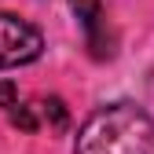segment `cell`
Instances as JSON below:
<instances>
[{
  "mask_svg": "<svg viewBox=\"0 0 154 154\" xmlns=\"http://www.w3.org/2000/svg\"><path fill=\"white\" fill-rule=\"evenodd\" d=\"M73 154H154V118L140 103H106L77 128Z\"/></svg>",
  "mask_w": 154,
  "mask_h": 154,
  "instance_id": "obj_1",
  "label": "cell"
},
{
  "mask_svg": "<svg viewBox=\"0 0 154 154\" xmlns=\"http://www.w3.org/2000/svg\"><path fill=\"white\" fill-rule=\"evenodd\" d=\"M41 51H44L41 29L11 11H0V70L26 66L33 59H41Z\"/></svg>",
  "mask_w": 154,
  "mask_h": 154,
  "instance_id": "obj_2",
  "label": "cell"
},
{
  "mask_svg": "<svg viewBox=\"0 0 154 154\" xmlns=\"http://www.w3.org/2000/svg\"><path fill=\"white\" fill-rule=\"evenodd\" d=\"M70 8L77 15V22H81L85 37H88V48L95 59H110L114 55V41L106 33V22H103V0H70Z\"/></svg>",
  "mask_w": 154,
  "mask_h": 154,
  "instance_id": "obj_3",
  "label": "cell"
},
{
  "mask_svg": "<svg viewBox=\"0 0 154 154\" xmlns=\"http://www.w3.org/2000/svg\"><path fill=\"white\" fill-rule=\"evenodd\" d=\"M37 106V125L48 128V132H66L70 125V114H66V103L59 95H48V99H33Z\"/></svg>",
  "mask_w": 154,
  "mask_h": 154,
  "instance_id": "obj_4",
  "label": "cell"
},
{
  "mask_svg": "<svg viewBox=\"0 0 154 154\" xmlns=\"http://www.w3.org/2000/svg\"><path fill=\"white\" fill-rule=\"evenodd\" d=\"M15 103H18V85L15 81H0V106L11 110Z\"/></svg>",
  "mask_w": 154,
  "mask_h": 154,
  "instance_id": "obj_5",
  "label": "cell"
}]
</instances>
